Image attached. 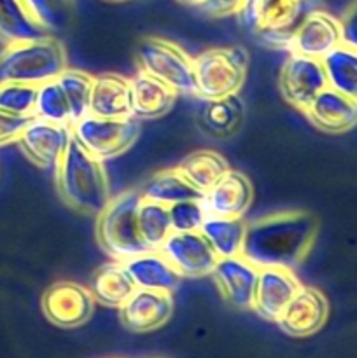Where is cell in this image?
<instances>
[{
    "mask_svg": "<svg viewBox=\"0 0 357 358\" xmlns=\"http://www.w3.org/2000/svg\"><path fill=\"white\" fill-rule=\"evenodd\" d=\"M318 220L310 212L290 210L245 224L240 255L255 268L296 269L314 248Z\"/></svg>",
    "mask_w": 357,
    "mask_h": 358,
    "instance_id": "6da1fadb",
    "label": "cell"
},
{
    "mask_svg": "<svg viewBox=\"0 0 357 358\" xmlns=\"http://www.w3.org/2000/svg\"><path fill=\"white\" fill-rule=\"evenodd\" d=\"M55 182L62 201L88 215H98L112 198L104 163L86 152L74 136L55 168Z\"/></svg>",
    "mask_w": 357,
    "mask_h": 358,
    "instance_id": "7a4b0ae2",
    "label": "cell"
},
{
    "mask_svg": "<svg viewBox=\"0 0 357 358\" xmlns=\"http://www.w3.org/2000/svg\"><path fill=\"white\" fill-rule=\"evenodd\" d=\"M318 7L321 0H244L237 17L259 44L289 51L294 31Z\"/></svg>",
    "mask_w": 357,
    "mask_h": 358,
    "instance_id": "3957f363",
    "label": "cell"
},
{
    "mask_svg": "<svg viewBox=\"0 0 357 358\" xmlns=\"http://www.w3.org/2000/svg\"><path fill=\"white\" fill-rule=\"evenodd\" d=\"M66 69V52L55 35L10 42L0 52V83L38 86L58 79Z\"/></svg>",
    "mask_w": 357,
    "mask_h": 358,
    "instance_id": "277c9868",
    "label": "cell"
},
{
    "mask_svg": "<svg viewBox=\"0 0 357 358\" xmlns=\"http://www.w3.org/2000/svg\"><path fill=\"white\" fill-rule=\"evenodd\" d=\"M142 196L139 189H128L108 199L97 215V241L111 259L125 262L135 255L150 252L146 247L136 226V208Z\"/></svg>",
    "mask_w": 357,
    "mask_h": 358,
    "instance_id": "5b68a950",
    "label": "cell"
},
{
    "mask_svg": "<svg viewBox=\"0 0 357 358\" xmlns=\"http://www.w3.org/2000/svg\"><path fill=\"white\" fill-rule=\"evenodd\" d=\"M247 66L248 55L241 45L205 49L192 58V96L210 101L238 94L247 77Z\"/></svg>",
    "mask_w": 357,
    "mask_h": 358,
    "instance_id": "8992f818",
    "label": "cell"
},
{
    "mask_svg": "<svg viewBox=\"0 0 357 358\" xmlns=\"http://www.w3.org/2000/svg\"><path fill=\"white\" fill-rule=\"evenodd\" d=\"M142 124L136 117L107 119L88 114L72 124V136L102 163L121 156L139 140Z\"/></svg>",
    "mask_w": 357,
    "mask_h": 358,
    "instance_id": "52a82bcc",
    "label": "cell"
},
{
    "mask_svg": "<svg viewBox=\"0 0 357 358\" xmlns=\"http://www.w3.org/2000/svg\"><path fill=\"white\" fill-rule=\"evenodd\" d=\"M139 70L174 87L178 94L195 93L192 58L177 42L163 37H147L136 49Z\"/></svg>",
    "mask_w": 357,
    "mask_h": 358,
    "instance_id": "ba28073f",
    "label": "cell"
},
{
    "mask_svg": "<svg viewBox=\"0 0 357 358\" xmlns=\"http://www.w3.org/2000/svg\"><path fill=\"white\" fill-rule=\"evenodd\" d=\"M328 87L321 59L289 52L279 76V90L284 100L296 110L304 112L321 91Z\"/></svg>",
    "mask_w": 357,
    "mask_h": 358,
    "instance_id": "9c48e42d",
    "label": "cell"
},
{
    "mask_svg": "<svg viewBox=\"0 0 357 358\" xmlns=\"http://www.w3.org/2000/svg\"><path fill=\"white\" fill-rule=\"evenodd\" d=\"M44 317L59 329H76L90 322L94 313V299L88 287L76 282H56L42 294Z\"/></svg>",
    "mask_w": 357,
    "mask_h": 358,
    "instance_id": "30bf717a",
    "label": "cell"
},
{
    "mask_svg": "<svg viewBox=\"0 0 357 358\" xmlns=\"http://www.w3.org/2000/svg\"><path fill=\"white\" fill-rule=\"evenodd\" d=\"M158 252L170 262L181 278L209 276L219 259L200 231H189V233L172 231Z\"/></svg>",
    "mask_w": 357,
    "mask_h": 358,
    "instance_id": "8fae6325",
    "label": "cell"
},
{
    "mask_svg": "<svg viewBox=\"0 0 357 358\" xmlns=\"http://www.w3.org/2000/svg\"><path fill=\"white\" fill-rule=\"evenodd\" d=\"M70 140H72V126L31 117L16 138V143L31 163L46 170L49 168L55 170Z\"/></svg>",
    "mask_w": 357,
    "mask_h": 358,
    "instance_id": "7c38bea8",
    "label": "cell"
},
{
    "mask_svg": "<svg viewBox=\"0 0 357 358\" xmlns=\"http://www.w3.org/2000/svg\"><path fill=\"white\" fill-rule=\"evenodd\" d=\"M329 317V303L315 287L301 285L276 318L284 334L290 338H308L324 327Z\"/></svg>",
    "mask_w": 357,
    "mask_h": 358,
    "instance_id": "4fadbf2b",
    "label": "cell"
},
{
    "mask_svg": "<svg viewBox=\"0 0 357 358\" xmlns=\"http://www.w3.org/2000/svg\"><path fill=\"white\" fill-rule=\"evenodd\" d=\"M254 199V189L247 175L238 170H227L209 191L203 192L202 203L206 217L244 219Z\"/></svg>",
    "mask_w": 357,
    "mask_h": 358,
    "instance_id": "5bb4252c",
    "label": "cell"
},
{
    "mask_svg": "<svg viewBox=\"0 0 357 358\" xmlns=\"http://www.w3.org/2000/svg\"><path fill=\"white\" fill-rule=\"evenodd\" d=\"M340 45H343V41L338 17L318 7L301 21L290 38L287 52H298L308 58L322 59Z\"/></svg>",
    "mask_w": 357,
    "mask_h": 358,
    "instance_id": "9a60e30c",
    "label": "cell"
},
{
    "mask_svg": "<svg viewBox=\"0 0 357 358\" xmlns=\"http://www.w3.org/2000/svg\"><path fill=\"white\" fill-rule=\"evenodd\" d=\"M174 313L172 292L136 289L130 299L119 308L121 324L136 334L158 331L163 327Z\"/></svg>",
    "mask_w": 357,
    "mask_h": 358,
    "instance_id": "2e32d148",
    "label": "cell"
},
{
    "mask_svg": "<svg viewBox=\"0 0 357 358\" xmlns=\"http://www.w3.org/2000/svg\"><path fill=\"white\" fill-rule=\"evenodd\" d=\"M259 268L245 261L241 255L217 259L212 273L217 290L230 306L237 310H251L254 299Z\"/></svg>",
    "mask_w": 357,
    "mask_h": 358,
    "instance_id": "e0dca14e",
    "label": "cell"
},
{
    "mask_svg": "<svg viewBox=\"0 0 357 358\" xmlns=\"http://www.w3.org/2000/svg\"><path fill=\"white\" fill-rule=\"evenodd\" d=\"M301 287L293 269L259 268L251 310L266 322H276L284 308Z\"/></svg>",
    "mask_w": 357,
    "mask_h": 358,
    "instance_id": "ac0fdd59",
    "label": "cell"
},
{
    "mask_svg": "<svg viewBox=\"0 0 357 358\" xmlns=\"http://www.w3.org/2000/svg\"><path fill=\"white\" fill-rule=\"evenodd\" d=\"M303 114L312 126L321 131L340 135L356 126L357 98H350L331 87H326L314 98Z\"/></svg>",
    "mask_w": 357,
    "mask_h": 358,
    "instance_id": "d6986e66",
    "label": "cell"
},
{
    "mask_svg": "<svg viewBox=\"0 0 357 358\" xmlns=\"http://www.w3.org/2000/svg\"><path fill=\"white\" fill-rule=\"evenodd\" d=\"M90 114L97 117H133L132 84L119 73H100L93 77Z\"/></svg>",
    "mask_w": 357,
    "mask_h": 358,
    "instance_id": "ffe728a7",
    "label": "cell"
},
{
    "mask_svg": "<svg viewBox=\"0 0 357 358\" xmlns=\"http://www.w3.org/2000/svg\"><path fill=\"white\" fill-rule=\"evenodd\" d=\"M130 84H132L133 117H136L139 121L163 117L177 101L178 93L174 87L142 70H139L130 79Z\"/></svg>",
    "mask_w": 357,
    "mask_h": 358,
    "instance_id": "44dd1931",
    "label": "cell"
},
{
    "mask_svg": "<svg viewBox=\"0 0 357 358\" xmlns=\"http://www.w3.org/2000/svg\"><path fill=\"white\" fill-rule=\"evenodd\" d=\"M136 289L174 292L181 285V275L158 250L135 255L122 262Z\"/></svg>",
    "mask_w": 357,
    "mask_h": 358,
    "instance_id": "7402d4cb",
    "label": "cell"
},
{
    "mask_svg": "<svg viewBox=\"0 0 357 358\" xmlns=\"http://www.w3.org/2000/svg\"><path fill=\"white\" fill-rule=\"evenodd\" d=\"M88 290L94 303L108 308H121L136 290L125 264L119 261L107 262L93 273Z\"/></svg>",
    "mask_w": 357,
    "mask_h": 358,
    "instance_id": "603a6c76",
    "label": "cell"
},
{
    "mask_svg": "<svg viewBox=\"0 0 357 358\" xmlns=\"http://www.w3.org/2000/svg\"><path fill=\"white\" fill-rule=\"evenodd\" d=\"M139 192L144 199L160 203L163 206L175 205L178 201H188V199H202L203 196L178 173L177 168H167V170L150 175V178L144 182Z\"/></svg>",
    "mask_w": 357,
    "mask_h": 358,
    "instance_id": "cb8c5ba5",
    "label": "cell"
},
{
    "mask_svg": "<svg viewBox=\"0 0 357 358\" xmlns=\"http://www.w3.org/2000/svg\"><path fill=\"white\" fill-rule=\"evenodd\" d=\"M175 168L196 191L203 194L230 170V164L219 152L205 149L186 156Z\"/></svg>",
    "mask_w": 357,
    "mask_h": 358,
    "instance_id": "d4e9b609",
    "label": "cell"
},
{
    "mask_svg": "<svg viewBox=\"0 0 357 358\" xmlns=\"http://www.w3.org/2000/svg\"><path fill=\"white\" fill-rule=\"evenodd\" d=\"M244 219H227V217H206L200 233L209 241L210 248L219 259L240 255L245 234Z\"/></svg>",
    "mask_w": 357,
    "mask_h": 358,
    "instance_id": "484cf974",
    "label": "cell"
},
{
    "mask_svg": "<svg viewBox=\"0 0 357 358\" xmlns=\"http://www.w3.org/2000/svg\"><path fill=\"white\" fill-rule=\"evenodd\" d=\"M321 62L328 87L350 98H357V49L340 45Z\"/></svg>",
    "mask_w": 357,
    "mask_h": 358,
    "instance_id": "4316f807",
    "label": "cell"
},
{
    "mask_svg": "<svg viewBox=\"0 0 357 358\" xmlns=\"http://www.w3.org/2000/svg\"><path fill=\"white\" fill-rule=\"evenodd\" d=\"M34 23L48 35L62 34L74 16L76 0H20Z\"/></svg>",
    "mask_w": 357,
    "mask_h": 358,
    "instance_id": "83f0119b",
    "label": "cell"
},
{
    "mask_svg": "<svg viewBox=\"0 0 357 358\" xmlns=\"http://www.w3.org/2000/svg\"><path fill=\"white\" fill-rule=\"evenodd\" d=\"M48 35L37 23L31 21L20 0H0V42L30 41Z\"/></svg>",
    "mask_w": 357,
    "mask_h": 358,
    "instance_id": "f1b7e54d",
    "label": "cell"
},
{
    "mask_svg": "<svg viewBox=\"0 0 357 358\" xmlns=\"http://www.w3.org/2000/svg\"><path fill=\"white\" fill-rule=\"evenodd\" d=\"M244 117V105L238 94L205 101L202 110V124L205 131L216 136H226L238 128Z\"/></svg>",
    "mask_w": 357,
    "mask_h": 358,
    "instance_id": "f546056e",
    "label": "cell"
},
{
    "mask_svg": "<svg viewBox=\"0 0 357 358\" xmlns=\"http://www.w3.org/2000/svg\"><path fill=\"white\" fill-rule=\"evenodd\" d=\"M58 84L65 94L70 112V124H76L90 114V98L93 90V76L84 70L66 66L58 76Z\"/></svg>",
    "mask_w": 357,
    "mask_h": 358,
    "instance_id": "4dcf8cb0",
    "label": "cell"
},
{
    "mask_svg": "<svg viewBox=\"0 0 357 358\" xmlns=\"http://www.w3.org/2000/svg\"><path fill=\"white\" fill-rule=\"evenodd\" d=\"M136 226L146 247L149 250H158L172 233L168 206L142 198L136 208Z\"/></svg>",
    "mask_w": 357,
    "mask_h": 358,
    "instance_id": "1f68e13d",
    "label": "cell"
},
{
    "mask_svg": "<svg viewBox=\"0 0 357 358\" xmlns=\"http://www.w3.org/2000/svg\"><path fill=\"white\" fill-rule=\"evenodd\" d=\"M34 117L56 124H70V112L65 94L59 87L58 80H48L37 86V96L34 105Z\"/></svg>",
    "mask_w": 357,
    "mask_h": 358,
    "instance_id": "d6a6232c",
    "label": "cell"
},
{
    "mask_svg": "<svg viewBox=\"0 0 357 358\" xmlns=\"http://www.w3.org/2000/svg\"><path fill=\"white\" fill-rule=\"evenodd\" d=\"M37 86L23 83H0V110L18 115H34Z\"/></svg>",
    "mask_w": 357,
    "mask_h": 358,
    "instance_id": "836d02e7",
    "label": "cell"
},
{
    "mask_svg": "<svg viewBox=\"0 0 357 358\" xmlns=\"http://www.w3.org/2000/svg\"><path fill=\"white\" fill-rule=\"evenodd\" d=\"M168 213H170L172 231H177V233L200 231L206 219V213L200 199H188V201H178L175 205H170Z\"/></svg>",
    "mask_w": 357,
    "mask_h": 358,
    "instance_id": "e575fe53",
    "label": "cell"
},
{
    "mask_svg": "<svg viewBox=\"0 0 357 358\" xmlns=\"http://www.w3.org/2000/svg\"><path fill=\"white\" fill-rule=\"evenodd\" d=\"M34 115H18L10 112L0 110V145L9 142H16L20 133Z\"/></svg>",
    "mask_w": 357,
    "mask_h": 358,
    "instance_id": "d590c367",
    "label": "cell"
},
{
    "mask_svg": "<svg viewBox=\"0 0 357 358\" xmlns=\"http://www.w3.org/2000/svg\"><path fill=\"white\" fill-rule=\"evenodd\" d=\"M340 28H342L343 45L350 49H357V10L356 2H350L349 9H345L343 16L340 17Z\"/></svg>",
    "mask_w": 357,
    "mask_h": 358,
    "instance_id": "8d00e7d4",
    "label": "cell"
},
{
    "mask_svg": "<svg viewBox=\"0 0 357 358\" xmlns=\"http://www.w3.org/2000/svg\"><path fill=\"white\" fill-rule=\"evenodd\" d=\"M244 0H203L196 10L209 17H226L237 14Z\"/></svg>",
    "mask_w": 357,
    "mask_h": 358,
    "instance_id": "74e56055",
    "label": "cell"
},
{
    "mask_svg": "<svg viewBox=\"0 0 357 358\" xmlns=\"http://www.w3.org/2000/svg\"><path fill=\"white\" fill-rule=\"evenodd\" d=\"M177 2L182 3V6H186V7H192V9H198V7L203 3V0H177Z\"/></svg>",
    "mask_w": 357,
    "mask_h": 358,
    "instance_id": "f35d334b",
    "label": "cell"
},
{
    "mask_svg": "<svg viewBox=\"0 0 357 358\" xmlns=\"http://www.w3.org/2000/svg\"><path fill=\"white\" fill-rule=\"evenodd\" d=\"M105 2H111V3H121V2H128V0H105Z\"/></svg>",
    "mask_w": 357,
    "mask_h": 358,
    "instance_id": "ab89813d",
    "label": "cell"
}]
</instances>
